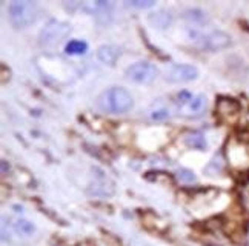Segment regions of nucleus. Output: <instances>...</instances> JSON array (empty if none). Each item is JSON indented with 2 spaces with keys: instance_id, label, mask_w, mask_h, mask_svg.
<instances>
[{
  "instance_id": "f257e3e1",
  "label": "nucleus",
  "mask_w": 249,
  "mask_h": 246,
  "mask_svg": "<svg viewBox=\"0 0 249 246\" xmlns=\"http://www.w3.org/2000/svg\"><path fill=\"white\" fill-rule=\"evenodd\" d=\"M95 106L107 114H124L134 106V99L128 89L112 87L103 91L95 100Z\"/></svg>"
},
{
  "instance_id": "f03ea898",
  "label": "nucleus",
  "mask_w": 249,
  "mask_h": 246,
  "mask_svg": "<svg viewBox=\"0 0 249 246\" xmlns=\"http://www.w3.org/2000/svg\"><path fill=\"white\" fill-rule=\"evenodd\" d=\"M8 17L14 28H28L39 17V6L34 2H11L8 5Z\"/></svg>"
},
{
  "instance_id": "7ed1b4c3",
  "label": "nucleus",
  "mask_w": 249,
  "mask_h": 246,
  "mask_svg": "<svg viewBox=\"0 0 249 246\" xmlns=\"http://www.w3.org/2000/svg\"><path fill=\"white\" fill-rule=\"evenodd\" d=\"M191 37L194 39L197 48L202 51H218V50H225L231 45V37L223 31H211L205 34L193 31Z\"/></svg>"
},
{
  "instance_id": "20e7f679",
  "label": "nucleus",
  "mask_w": 249,
  "mask_h": 246,
  "mask_svg": "<svg viewBox=\"0 0 249 246\" xmlns=\"http://www.w3.org/2000/svg\"><path fill=\"white\" fill-rule=\"evenodd\" d=\"M71 33V26L60 20H50L40 31V45L43 48H55Z\"/></svg>"
},
{
  "instance_id": "39448f33",
  "label": "nucleus",
  "mask_w": 249,
  "mask_h": 246,
  "mask_svg": "<svg viewBox=\"0 0 249 246\" xmlns=\"http://www.w3.org/2000/svg\"><path fill=\"white\" fill-rule=\"evenodd\" d=\"M126 79L139 83V85H148L151 82H154L159 75V70L156 65H152L149 62H139L128 66L126 71H124Z\"/></svg>"
},
{
  "instance_id": "423d86ee",
  "label": "nucleus",
  "mask_w": 249,
  "mask_h": 246,
  "mask_svg": "<svg viewBox=\"0 0 249 246\" xmlns=\"http://www.w3.org/2000/svg\"><path fill=\"white\" fill-rule=\"evenodd\" d=\"M197 75L198 71L196 66L186 63H177L165 71V80L171 83H186L197 79Z\"/></svg>"
},
{
  "instance_id": "0eeeda50",
  "label": "nucleus",
  "mask_w": 249,
  "mask_h": 246,
  "mask_svg": "<svg viewBox=\"0 0 249 246\" xmlns=\"http://www.w3.org/2000/svg\"><path fill=\"white\" fill-rule=\"evenodd\" d=\"M208 106V100L202 94L191 96L188 100L178 102V114L185 117H200Z\"/></svg>"
},
{
  "instance_id": "6e6552de",
  "label": "nucleus",
  "mask_w": 249,
  "mask_h": 246,
  "mask_svg": "<svg viewBox=\"0 0 249 246\" xmlns=\"http://www.w3.org/2000/svg\"><path fill=\"white\" fill-rule=\"evenodd\" d=\"M240 112V103L234 99L222 97L217 102V114L222 119H231Z\"/></svg>"
},
{
  "instance_id": "1a4fd4ad",
  "label": "nucleus",
  "mask_w": 249,
  "mask_h": 246,
  "mask_svg": "<svg viewBox=\"0 0 249 246\" xmlns=\"http://www.w3.org/2000/svg\"><path fill=\"white\" fill-rule=\"evenodd\" d=\"M97 55L100 62H103L105 65H114L119 59L120 51L119 48H116V46H112V45H103L99 48Z\"/></svg>"
},
{
  "instance_id": "9d476101",
  "label": "nucleus",
  "mask_w": 249,
  "mask_h": 246,
  "mask_svg": "<svg viewBox=\"0 0 249 246\" xmlns=\"http://www.w3.org/2000/svg\"><path fill=\"white\" fill-rule=\"evenodd\" d=\"M183 17H185V20L189 25H193V26H200V25H205L208 22L206 13L202 11V9H197V8L188 9V11H185Z\"/></svg>"
},
{
  "instance_id": "9b49d317",
  "label": "nucleus",
  "mask_w": 249,
  "mask_h": 246,
  "mask_svg": "<svg viewBox=\"0 0 249 246\" xmlns=\"http://www.w3.org/2000/svg\"><path fill=\"white\" fill-rule=\"evenodd\" d=\"M148 117L152 122H163L169 117V109L163 103H157V105H154L148 111Z\"/></svg>"
},
{
  "instance_id": "f8f14e48",
  "label": "nucleus",
  "mask_w": 249,
  "mask_h": 246,
  "mask_svg": "<svg viewBox=\"0 0 249 246\" xmlns=\"http://www.w3.org/2000/svg\"><path fill=\"white\" fill-rule=\"evenodd\" d=\"M149 22H151L152 25H154V26L160 28V30H165L166 26L171 25V22H172V16H171L169 13H166V11H159V13H156V14L149 16Z\"/></svg>"
},
{
  "instance_id": "ddd939ff",
  "label": "nucleus",
  "mask_w": 249,
  "mask_h": 246,
  "mask_svg": "<svg viewBox=\"0 0 249 246\" xmlns=\"http://www.w3.org/2000/svg\"><path fill=\"white\" fill-rule=\"evenodd\" d=\"M14 231H16L18 235H22V237H30V235L34 234L36 226H34V223H31L30 220H23V219H20V220H17V222L14 223Z\"/></svg>"
},
{
  "instance_id": "4468645a",
  "label": "nucleus",
  "mask_w": 249,
  "mask_h": 246,
  "mask_svg": "<svg viewBox=\"0 0 249 246\" xmlns=\"http://www.w3.org/2000/svg\"><path fill=\"white\" fill-rule=\"evenodd\" d=\"M65 51H66V54H71V55L85 54L88 51V45H86V42H82V40H71L65 46Z\"/></svg>"
},
{
  "instance_id": "2eb2a0df",
  "label": "nucleus",
  "mask_w": 249,
  "mask_h": 246,
  "mask_svg": "<svg viewBox=\"0 0 249 246\" xmlns=\"http://www.w3.org/2000/svg\"><path fill=\"white\" fill-rule=\"evenodd\" d=\"M185 141H186V145L191 148H197V149L206 148V140L202 134H198V132H193V134L185 136Z\"/></svg>"
},
{
  "instance_id": "dca6fc26",
  "label": "nucleus",
  "mask_w": 249,
  "mask_h": 246,
  "mask_svg": "<svg viewBox=\"0 0 249 246\" xmlns=\"http://www.w3.org/2000/svg\"><path fill=\"white\" fill-rule=\"evenodd\" d=\"M177 177L180 178L181 182H186V183H191V182H194V180H196L194 173H193V171H189V169H185V168L178 169Z\"/></svg>"
},
{
  "instance_id": "f3484780",
  "label": "nucleus",
  "mask_w": 249,
  "mask_h": 246,
  "mask_svg": "<svg viewBox=\"0 0 249 246\" xmlns=\"http://www.w3.org/2000/svg\"><path fill=\"white\" fill-rule=\"evenodd\" d=\"M126 5H128V6H132V8L145 9V8L154 6V2H152V0H132V2H128Z\"/></svg>"
}]
</instances>
